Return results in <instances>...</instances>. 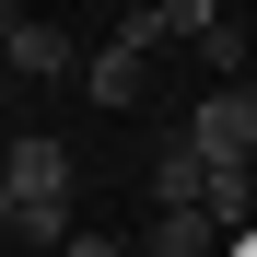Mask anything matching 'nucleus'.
I'll use <instances>...</instances> for the list:
<instances>
[{"label":"nucleus","instance_id":"obj_1","mask_svg":"<svg viewBox=\"0 0 257 257\" xmlns=\"http://www.w3.org/2000/svg\"><path fill=\"white\" fill-rule=\"evenodd\" d=\"M0 210H70V141H59V128H12Z\"/></svg>","mask_w":257,"mask_h":257},{"label":"nucleus","instance_id":"obj_8","mask_svg":"<svg viewBox=\"0 0 257 257\" xmlns=\"http://www.w3.org/2000/svg\"><path fill=\"white\" fill-rule=\"evenodd\" d=\"M152 257H210V210H152Z\"/></svg>","mask_w":257,"mask_h":257},{"label":"nucleus","instance_id":"obj_11","mask_svg":"<svg viewBox=\"0 0 257 257\" xmlns=\"http://www.w3.org/2000/svg\"><path fill=\"white\" fill-rule=\"evenodd\" d=\"M70 257H128V245H117V234H82V245H70Z\"/></svg>","mask_w":257,"mask_h":257},{"label":"nucleus","instance_id":"obj_7","mask_svg":"<svg viewBox=\"0 0 257 257\" xmlns=\"http://www.w3.org/2000/svg\"><path fill=\"white\" fill-rule=\"evenodd\" d=\"M210 222H245V210H257V164H210Z\"/></svg>","mask_w":257,"mask_h":257},{"label":"nucleus","instance_id":"obj_10","mask_svg":"<svg viewBox=\"0 0 257 257\" xmlns=\"http://www.w3.org/2000/svg\"><path fill=\"white\" fill-rule=\"evenodd\" d=\"M0 222H12V245H82L70 210H0Z\"/></svg>","mask_w":257,"mask_h":257},{"label":"nucleus","instance_id":"obj_5","mask_svg":"<svg viewBox=\"0 0 257 257\" xmlns=\"http://www.w3.org/2000/svg\"><path fill=\"white\" fill-rule=\"evenodd\" d=\"M199 199H210V152L176 128V141L152 152V210H199Z\"/></svg>","mask_w":257,"mask_h":257},{"label":"nucleus","instance_id":"obj_9","mask_svg":"<svg viewBox=\"0 0 257 257\" xmlns=\"http://www.w3.org/2000/svg\"><path fill=\"white\" fill-rule=\"evenodd\" d=\"M164 35H176V0H152V12H117V47H141V59H152Z\"/></svg>","mask_w":257,"mask_h":257},{"label":"nucleus","instance_id":"obj_6","mask_svg":"<svg viewBox=\"0 0 257 257\" xmlns=\"http://www.w3.org/2000/svg\"><path fill=\"white\" fill-rule=\"evenodd\" d=\"M82 94H94V105H117V117H128V105L152 94V59H141V47H117V35H105V47H94V70H82Z\"/></svg>","mask_w":257,"mask_h":257},{"label":"nucleus","instance_id":"obj_4","mask_svg":"<svg viewBox=\"0 0 257 257\" xmlns=\"http://www.w3.org/2000/svg\"><path fill=\"white\" fill-rule=\"evenodd\" d=\"M176 35H187L210 70H245V24L222 12V0H176ZM245 82H257V70H245Z\"/></svg>","mask_w":257,"mask_h":257},{"label":"nucleus","instance_id":"obj_2","mask_svg":"<svg viewBox=\"0 0 257 257\" xmlns=\"http://www.w3.org/2000/svg\"><path fill=\"white\" fill-rule=\"evenodd\" d=\"M187 141L210 164H257V94H245V82H210V94L187 105Z\"/></svg>","mask_w":257,"mask_h":257},{"label":"nucleus","instance_id":"obj_12","mask_svg":"<svg viewBox=\"0 0 257 257\" xmlns=\"http://www.w3.org/2000/svg\"><path fill=\"white\" fill-rule=\"evenodd\" d=\"M245 94H257V82H245Z\"/></svg>","mask_w":257,"mask_h":257},{"label":"nucleus","instance_id":"obj_3","mask_svg":"<svg viewBox=\"0 0 257 257\" xmlns=\"http://www.w3.org/2000/svg\"><path fill=\"white\" fill-rule=\"evenodd\" d=\"M0 59H12V82H70V70H94L59 24H35V12H0Z\"/></svg>","mask_w":257,"mask_h":257}]
</instances>
